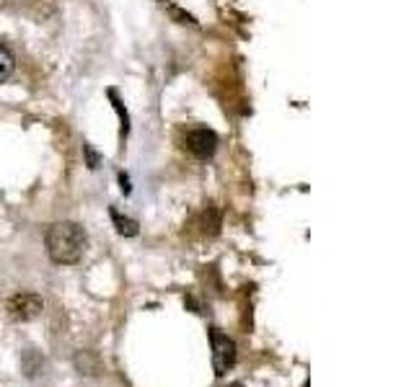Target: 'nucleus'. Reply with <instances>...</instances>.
Segmentation results:
<instances>
[{"label":"nucleus","instance_id":"obj_1","mask_svg":"<svg viewBox=\"0 0 414 387\" xmlns=\"http://www.w3.org/2000/svg\"><path fill=\"white\" fill-rule=\"evenodd\" d=\"M86 251V232L76 222H57L47 232V254L54 263L70 266L78 263Z\"/></svg>","mask_w":414,"mask_h":387},{"label":"nucleus","instance_id":"obj_2","mask_svg":"<svg viewBox=\"0 0 414 387\" xmlns=\"http://www.w3.org/2000/svg\"><path fill=\"white\" fill-rule=\"evenodd\" d=\"M210 343H212V364H215V374L223 377L228 369H234L236 364V343L231 335H226L220 328L210 331Z\"/></svg>","mask_w":414,"mask_h":387},{"label":"nucleus","instance_id":"obj_3","mask_svg":"<svg viewBox=\"0 0 414 387\" xmlns=\"http://www.w3.org/2000/svg\"><path fill=\"white\" fill-rule=\"evenodd\" d=\"M42 310H45V302L39 294H16L8 299V315L13 321H34L37 315H42Z\"/></svg>","mask_w":414,"mask_h":387},{"label":"nucleus","instance_id":"obj_4","mask_svg":"<svg viewBox=\"0 0 414 387\" xmlns=\"http://www.w3.org/2000/svg\"><path fill=\"white\" fill-rule=\"evenodd\" d=\"M187 150L197 157H212L218 150V134L212 129H195L187 134Z\"/></svg>","mask_w":414,"mask_h":387},{"label":"nucleus","instance_id":"obj_5","mask_svg":"<svg viewBox=\"0 0 414 387\" xmlns=\"http://www.w3.org/2000/svg\"><path fill=\"white\" fill-rule=\"evenodd\" d=\"M112 220H114V225H117V232H120V235H125V238H135L137 235V222L135 220L122 217L117 209H112Z\"/></svg>","mask_w":414,"mask_h":387},{"label":"nucleus","instance_id":"obj_6","mask_svg":"<svg viewBox=\"0 0 414 387\" xmlns=\"http://www.w3.org/2000/svg\"><path fill=\"white\" fill-rule=\"evenodd\" d=\"M16 70V60H13V54L8 52V47L0 44V83H6L11 75H13Z\"/></svg>","mask_w":414,"mask_h":387},{"label":"nucleus","instance_id":"obj_7","mask_svg":"<svg viewBox=\"0 0 414 387\" xmlns=\"http://www.w3.org/2000/svg\"><path fill=\"white\" fill-rule=\"evenodd\" d=\"M83 150H86V155H88V168H96V165H98L96 153H93V150H91L88 145H86V148H83Z\"/></svg>","mask_w":414,"mask_h":387},{"label":"nucleus","instance_id":"obj_8","mask_svg":"<svg viewBox=\"0 0 414 387\" xmlns=\"http://www.w3.org/2000/svg\"><path fill=\"white\" fill-rule=\"evenodd\" d=\"M231 387H243V385H238V382H236V385H231Z\"/></svg>","mask_w":414,"mask_h":387},{"label":"nucleus","instance_id":"obj_9","mask_svg":"<svg viewBox=\"0 0 414 387\" xmlns=\"http://www.w3.org/2000/svg\"><path fill=\"white\" fill-rule=\"evenodd\" d=\"M161 3H163V0H161Z\"/></svg>","mask_w":414,"mask_h":387}]
</instances>
